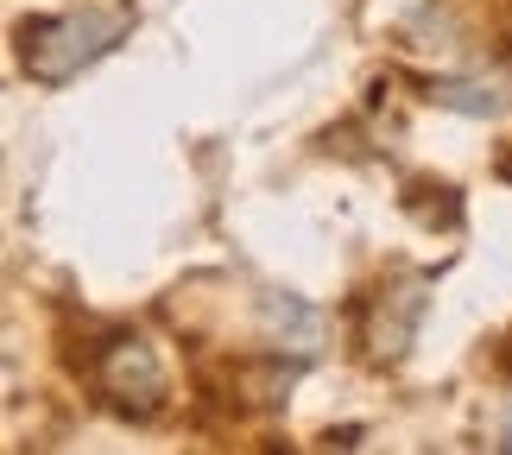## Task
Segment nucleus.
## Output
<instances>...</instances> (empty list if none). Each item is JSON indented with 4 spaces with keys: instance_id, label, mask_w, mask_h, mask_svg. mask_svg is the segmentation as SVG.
<instances>
[{
    "instance_id": "obj_1",
    "label": "nucleus",
    "mask_w": 512,
    "mask_h": 455,
    "mask_svg": "<svg viewBox=\"0 0 512 455\" xmlns=\"http://www.w3.org/2000/svg\"><path fill=\"white\" fill-rule=\"evenodd\" d=\"M133 13L127 7H76V13H45L19 26V64H26L32 83H70L76 70H89L95 57H108L127 38Z\"/></svg>"
},
{
    "instance_id": "obj_6",
    "label": "nucleus",
    "mask_w": 512,
    "mask_h": 455,
    "mask_svg": "<svg viewBox=\"0 0 512 455\" xmlns=\"http://www.w3.org/2000/svg\"><path fill=\"white\" fill-rule=\"evenodd\" d=\"M500 449H512V424H506V443H500Z\"/></svg>"
},
{
    "instance_id": "obj_5",
    "label": "nucleus",
    "mask_w": 512,
    "mask_h": 455,
    "mask_svg": "<svg viewBox=\"0 0 512 455\" xmlns=\"http://www.w3.org/2000/svg\"><path fill=\"white\" fill-rule=\"evenodd\" d=\"M430 102L449 114H468V121H487L512 102V76L506 70H475V76H430Z\"/></svg>"
},
{
    "instance_id": "obj_4",
    "label": "nucleus",
    "mask_w": 512,
    "mask_h": 455,
    "mask_svg": "<svg viewBox=\"0 0 512 455\" xmlns=\"http://www.w3.org/2000/svg\"><path fill=\"white\" fill-rule=\"evenodd\" d=\"M260 316H266V342L272 348H291V361H317L323 348V316L310 310L298 291H266L260 298Z\"/></svg>"
},
{
    "instance_id": "obj_3",
    "label": "nucleus",
    "mask_w": 512,
    "mask_h": 455,
    "mask_svg": "<svg viewBox=\"0 0 512 455\" xmlns=\"http://www.w3.org/2000/svg\"><path fill=\"white\" fill-rule=\"evenodd\" d=\"M424 304H430L424 279L386 285L380 298H373V316H367V354L373 361H399V354L411 348V335H418V323H424Z\"/></svg>"
},
{
    "instance_id": "obj_2",
    "label": "nucleus",
    "mask_w": 512,
    "mask_h": 455,
    "mask_svg": "<svg viewBox=\"0 0 512 455\" xmlns=\"http://www.w3.org/2000/svg\"><path fill=\"white\" fill-rule=\"evenodd\" d=\"M95 386L114 411L127 418H159L165 405V361L146 335H114V342L95 354Z\"/></svg>"
}]
</instances>
